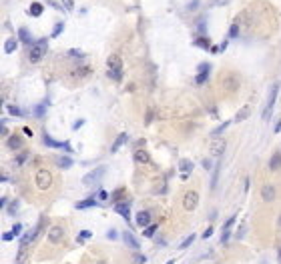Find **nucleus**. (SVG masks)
<instances>
[{"mask_svg": "<svg viewBox=\"0 0 281 264\" xmlns=\"http://www.w3.org/2000/svg\"><path fill=\"white\" fill-rule=\"evenodd\" d=\"M50 184H52V174L48 170H38L36 172V186L40 190H48Z\"/></svg>", "mask_w": 281, "mask_h": 264, "instance_id": "1", "label": "nucleus"}, {"mask_svg": "<svg viewBox=\"0 0 281 264\" xmlns=\"http://www.w3.org/2000/svg\"><path fill=\"white\" fill-rule=\"evenodd\" d=\"M277 92H279V82L271 84V92H269V98H267V106H265V112H263V120H269V114H271V110H273L275 98H277Z\"/></svg>", "mask_w": 281, "mask_h": 264, "instance_id": "2", "label": "nucleus"}, {"mask_svg": "<svg viewBox=\"0 0 281 264\" xmlns=\"http://www.w3.org/2000/svg\"><path fill=\"white\" fill-rule=\"evenodd\" d=\"M44 50H46V42L38 40L36 44L30 48V62H40L42 56H44Z\"/></svg>", "mask_w": 281, "mask_h": 264, "instance_id": "3", "label": "nucleus"}, {"mask_svg": "<svg viewBox=\"0 0 281 264\" xmlns=\"http://www.w3.org/2000/svg\"><path fill=\"white\" fill-rule=\"evenodd\" d=\"M199 204V194L195 192V190H189V192L185 194V198H183V208L185 210H195Z\"/></svg>", "mask_w": 281, "mask_h": 264, "instance_id": "4", "label": "nucleus"}, {"mask_svg": "<svg viewBox=\"0 0 281 264\" xmlns=\"http://www.w3.org/2000/svg\"><path fill=\"white\" fill-rule=\"evenodd\" d=\"M103 174H105V168H103V166H99V168H95L92 172H88L87 176L83 178V182H84V184H95V182H99V178L103 176Z\"/></svg>", "mask_w": 281, "mask_h": 264, "instance_id": "5", "label": "nucleus"}, {"mask_svg": "<svg viewBox=\"0 0 281 264\" xmlns=\"http://www.w3.org/2000/svg\"><path fill=\"white\" fill-rule=\"evenodd\" d=\"M106 66H109V70L121 72V70H123V60H121V56H118V54H110L109 60H106Z\"/></svg>", "mask_w": 281, "mask_h": 264, "instance_id": "6", "label": "nucleus"}, {"mask_svg": "<svg viewBox=\"0 0 281 264\" xmlns=\"http://www.w3.org/2000/svg\"><path fill=\"white\" fill-rule=\"evenodd\" d=\"M38 232H40V224H38V226H34L30 232H26L22 238H20V244H22V248H24V246H28L30 242H34V238L38 236Z\"/></svg>", "mask_w": 281, "mask_h": 264, "instance_id": "7", "label": "nucleus"}, {"mask_svg": "<svg viewBox=\"0 0 281 264\" xmlns=\"http://www.w3.org/2000/svg\"><path fill=\"white\" fill-rule=\"evenodd\" d=\"M123 240H125V244L129 246V248H135V250H137V248H140L139 240L133 236V232H129V230H127V232H123Z\"/></svg>", "mask_w": 281, "mask_h": 264, "instance_id": "8", "label": "nucleus"}, {"mask_svg": "<svg viewBox=\"0 0 281 264\" xmlns=\"http://www.w3.org/2000/svg\"><path fill=\"white\" fill-rule=\"evenodd\" d=\"M42 140H44V144H46V146H54V148H65V150H72V148H70V144L69 142H56V140H52V138H50V136L48 134H44V138H42Z\"/></svg>", "mask_w": 281, "mask_h": 264, "instance_id": "9", "label": "nucleus"}, {"mask_svg": "<svg viewBox=\"0 0 281 264\" xmlns=\"http://www.w3.org/2000/svg\"><path fill=\"white\" fill-rule=\"evenodd\" d=\"M225 152V140H213L211 142V154L213 156H221Z\"/></svg>", "mask_w": 281, "mask_h": 264, "instance_id": "10", "label": "nucleus"}, {"mask_svg": "<svg viewBox=\"0 0 281 264\" xmlns=\"http://www.w3.org/2000/svg\"><path fill=\"white\" fill-rule=\"evenodd\" d=\"M209 64H201V66H199V74H197V78H195V82H197V84H203V82H205V80H207V76H209Z\"/></svg>", "mask_w": 281, "mask_h": 264, "instance_id": "11", "label": "nucleus"}, {"mask_svg": "<svg viewBox=\"0 0 281 264\" xmlns=\"http://www.w3.org/2000/svg\"><path fill=\"white\" fill-rule=\"evenodd\" d=\"M233 222H235V216H231V218H229L227 222H225V226H223V236H221V244H225V242L229 240V232H231Z\"/></svg>", "mask_w": 281, "mask_h": 264, "instance_id": "12", "label": "nucleus"}, {"mask_svg": "<svg viewBox=\"0 0 281 264\" xmlns=\"http://www.w3.org/2000/svg\"><path fill=\"white\" fill-rule=\"evenodd\" d=\"M48 238H50V242H60V238H62V228L60 226H52L50 228V232H48Z\"/></svg>", "mask_w": 281, "mask_h": 264, "instance_id": "13", "label": "nucleus"}, {"mask_svg": "<svg viewBox=\"0 0 281 264\" xmlns=\"http://www.w3.org/2000/svg\"><path fill=\"white\" fill-rule=\"evenodd\" d=\"M137 224L140 228L149 226V224H151V212H139V214H137Z\"/></svg>", "mask_w": 281, "mask_h": 264, "instance_id": "14", "label": "nucleus"}, {"mask_svg": "<svg viewBox=\"0 0 281 264\" xmlns=\"http://www.w3.org/2000/svg\"><path fill=\"white\" fill-rule=\"evenodd\" d=\"M135 162H139V164H147V162H151V156H149L145 150H140V148H139V150L135 152Z\"/></svg>", "mask_w": 281, "mask_h": 264, "instance_id": "15", "label": "nucleus"}, {"mask_svg": "<svg viewBox=\"0 0 281 264\" xmlns=\"http://www.w3.org/2000/svg\"><path fill=\"white\" fill-rule=\"evenodd\" d=\"M127 138H129V136H127L125 132H123V134H118V138L114 140V144H113V148H110V152H118V148H121L123 144L127 142Z\"/></svg>", "mask_w": 281, "mask_h": 264, "instance_id": "16", "label": "nucleus"}, {"mask_svg": "<svg viewBox=\"0 0 281 264\" xmlns=\"http://www.w3.org/2000/svg\"><path fill=\"white\" fill-rule=\"evenodd\" d=\"M261 194H263V200H273L275 198V188L273 186H263V190H261Z\"/></svg>", "mask_w": 281, "mask_h": 264, "instance_id": "17", "label": "nucleus"}, {"mask_svg": "<svg viewBox=\"0 0 281 264\" xmlns=\"http://www.w3.org/2000/svg\"><path fill=\"white\" fill-rule=\"evenodd\" d=\"M16 46H18V42H16L14 38H8V40L4 42V52H6V54H12V52L16 50Z\"/></svg>", "mask_w": 281, "mask_h": 264, "instance_id": "18", "label": "nucleus"}, {"mask_svg": "<svg viewBox=\"0 0 281 264\" xmlns=\"http://www.w3.org/2000/svg\"><path fill=\"white\" fill-rule=\"evenodd\" d=\"M114 210L118 212V214L121 216H125V220H129V204H117V206H114Z\"/></svg>", "mask_w": 281, "mask_h": 264, "instance_id": "19", "label": "nucleus"}, {"mask_svg": "<svg viewBox=\"0 0 281 264\" xmlns=\"http://www.w3.org/2000/svg\"><path fill=\"white\" fill-rule=\"evenodd\" d=\"M249 112H251V108H249V106H243V108H241V110H239V112H237V116H235V120H237V122H243V120H245V118H247V116H249Z\"/></svg>", "mask_w": 281, "mask_h": 264, "instance_id": "20", "label": "nucleus"}, {"mask_svg": "<svg viewBox=\"0 0 281 264\" xmlns=\"http://www.w3.org/2000/svg\"><path fill=\"white\" fill-rule=\"evenodd\" d=\"M8 146H10L12 150H18V148L22 146V140H20L18 136H10V138H8Z\"/></svg>", "mask_w": 281, "mask_h": 264, "instance_id": "21", "label": "nucleus"}, {"mask_svg": "<svg viewBox=\"0 0 281 264\" xmlns=\"http://www.w3.org/2000/svg\"><path fill=\"white\" fill-rule=\"evenodd\" d=\"M88 206H96V200L95 198H87V200H80V202H76V208H88Z\"/></svg>", "mask_w": 281, "mask_h": 264, "instance_id": "22", "label": "nucleus"}, {"mask_svg": "<svg viewBox=\"0 0 281 264\" xmlns=\"http://www.w3.org/2000/svg\"><path fill=\"white\" fill-rule=\"evenodd\" d=\"M18 34H20V40H22L24 44H30V42H32V38H30V34H28L26 28H20Z\"/></svg>", "mask_w": 281, "mask_h": 264, "instance_id": "23", "label": "nucleus"}, {"mask_svg": "<svg viewBox=\"0 0 281 264\" xmlns=\"http://www.w3.org/2000/svg\"><path fill=\"white\" fill-rule=\"evenodd\" d=\"M279 166H281V154H273V158H271V162H269V168L277 170Z\"/></svg>", "mask_w": 281, "mask_h": 264, "instance_id": "24", "label": "nucleus"}, {"mask_svg": "<svg viewBox=\"0 0 281 264\" xmlns=\"http://www.w3.org/2000/svg\"><path fill=\"white\" fill-rule=\"evenodd\" d=\"M42 4H38V2H34V4H30V14L32 16H40L42 14Z\"/></svg>", "mask_w": 281, "mask_h": 264, "instance_id": "25", "label": "nucleus"}, {"mask_svg": "<svg viewBox=\"0 0 281 264\" xmlns=\"http://www.w3.org/2000/svg\"><path fill=\"white\" fill-rule=\"evenodd\" d=\"M191 170H193V162H191V160H183L181 162V172L187 174V172H191Z\"/></svg>", "mask_w": 281, "mask_h": 264, "instance_id": "26", "label": "nucleus"}, {"mask_svg": "<svg viewBox=\"0 0 281 264\" xmlns=\"http://www.w3.org/2000/svg\"><path fill=\"white\" fill-rule=\"evenodd\" d=\"M58 166H60V168H70V166H72V160L69 158V156H65V158L58 160Z\"/></svg>", "mask_w": 281, "mask_h": 264, "instance_id": "27", "label": "nucleus"}, {"mask_svg": "<svg viewBox=\"0 0 281 264\" xmlns=\"http://www.w3.org/2000/svg\"><path fill=\"white\" fill-rule=\"evenodd\" d=\"M157 228H159L157 224H149V226H147V230H145V236H149V238H151V236H155Z\"/></svg>", "mask_w": 281, "mask_h": 264, "instance_id": "28", "label": "nucleus"}, {"mask_svg": "<svg viewBox=\"0 0 281 264\" xmlns=\"http://www.w3.org/2000/svg\"><path fill=\"white\" fill-rule=\"evenodd\" d=\"M193 240H195V234H191V236H189V238H185V240H183V242H181V244H179V248H181V250H185V248H187V246H189V244H191V242H193Z\"/></svg>", "mask_w": 281, "mask_h": 264, "instance_id": "29", "label": "nucleus"}, {"mask_svg": "<svg viewBox=\"0 0 281 264\" xmlns=\"http://www.w3.org/2000/svg\"><path fill=\"white\" fill-rule=\"evenodd\" d=\"M18 200H14V202H10L8 204V214H18Z\"/></svg>", "mask_w": 281, "mask_h": 264, "instance_id": "30", "label": "nucleus"}, {"mask_svg": "<svg viewBox=\"0 0 281 264\" xmlns=\"http://www.w3.org/2000/svg\"><path fill=\"white\" fill-rule=\"evenodd\" d=\"M8 112H10L12 116H22V110H20L18 106H12V104L8 106Z\"/></svg>", "mask_w": 281, "mask_h": 264, "instance_id": "31", "label": "nucleus"}, {"mask_svg": "<svg viewBox=\"0 0 281 264\" xmlns=\"http://www.w3.org/2000/svg\"><path fill=\"white\" fill-rule=\"evenodd\" d=\"M197 46H201V48H209V46H211L209 38H199V40H197Z\"/></svg>", "mask_w": 281, "mask_h": 264, "instance_id": "32", "label": "nucleus"}, {"mask_svg": "<svg viewBox=\"0 0 281 264\" xmlns=\"http://www.w3.org/2000/svg\"><path fill=\"white\" fill-rule=\"evenodd\" d=\"M237 34H239V28H237V24H233L229 28V38H237Z\"/></svg>", "mask_w": 281, "mask_h": 264, "instance_id": "33", "label": "nucleus"}, {"mask_svg": "<svg viewBox=\"0 0 281 264\" xmlns=\"http://www.w3.org/2000/svg\"><path fill=\"white\" fill-rule=\"evenodd\" d=\"M106 74H109L113 80H121V72H117V70H106Z\"/></svg>", "mask_w": 281, "mask_h": 264, "instance_id": "34", "label": "nucleus"}, {"mask_svg": "<svg viewBox=\"0 0 281 264\" xmlns=\"http://www.w3.org/2000/svg\"><path fill=\"white\" fill-rule=\"evenodd\" d=\"M14 236H16L14 232H4V234H2V240H4V242H10V240H14Z\"/></svg>", "mask_w": 281, "mask_h": 264, "instance_id": "35", "label": "nucleus"}, {"mask_svg": "<svg viewBox=\"0 0 281 264\" xmlns=\"http://www.w3.org/2000/svg\"><path fill=\"white\" fill-rule=\"evenodd\" d=\"M62 30H65V24H56V26H54V30H52V36H58V34H60Z\"/></svg>", "mask_w": 281, "mask_h": 264, "instance_id": "36", "label": "nucleus"}, {"mask_svg": "<svg viewBox=\"0 0 281 264\" xmlns=\"http://www.w3.org/2000/svg\"><path fill=\"white\" fill-rule=\"evenodd\" d=\"M227 126H229V122H223V124H221V126H219V128H215V130H213V134H215V136H219V134H221V132H223L225 128H227Z\"/></svg>", "mask_w": 281, "mask_h": 264, "instance_id": "37", "label": "nucleus"}, {"mask_svg": "<svg viewBox=\"0 0 281 264\" xmlns=\"http://www.w3.org/2000/svg\"><path fill=\"white\" fill-rule=\"evenodd\" d=\"M22 228H24V226H22V224H14V226H12V232H14V234H16V236H18V234H20V232H22Z\"/></svg>", "mask_w": 281, "mask_h": 264, "instance_id": "38", "label": "nucleus"}, {"mask_svg": "<svg viewBox=\"0 0 281 264\" xmlns=\"http://www.w3.org/2000/svg\"><path fill=\"white\" fill-rule=\"evenodd\" d=\"M34 114H36V116H42V114H44V106H42V104H38L36 108H34Z\"/></svg>", "mask_w": 281, "mask_h": 264, "instance_id": "39", "label": "nucleus"}, {"mask_svg": "<svg viewBox=\"0 0 281 264\" xmlns=\"http://www.w3.org/2000/svg\"><path fill=\"white\" fill-rule=\"evenodd\" d=\"M135 262H137V264H145V262H147V258H145L143 254H137V256H135Z\"/></svg>", "mask_w": 281, "mask_h": 264, "instance_id": "40", "label": "nucleus"}, {"mask_svg": "<svg viewBox=\"0 0 281 264\" xmlns=\"http://www.w3.org/2000/svg\"><path fill=\"white\" fill-rule=\"evenodd\" d=\"M62 4H65L66 10H72V6H74V2H72V0H62Z\"/></svg>", "mask_w": 281, "mask_h": 264, "instance_id": "41", "label": "nucleus"}, {"mask_svg": "<svg viewBox=\"0 0 281 264\" xmlns=\"http://www.w3.org/2000/svg\"><path fill=\"white\" fill-rule=\"evenodd\" d=\"M91 236H92V232H88V230H83V232H80V242H83L84 238H91Z\"/></svg>", "mask_w": 281, "mask_h": 264, "instance_id": "42", "label": "nucleus"}, {"mask_svg": "<svg viewBox=\"0 0 281 264\" xmlns=\"http://www.w3.org/2000/svg\"><path fill=\"white\" fill-rule=\"evenodd\" d=\"M26 158H28V154H26V152H24V154H20L18 158H16V164H22V162H24V160H26Z\"/></svg>", "mask_w": 281, "mask_h": 264, "instance_id": "43", "label": "nucleus"}, {"mask_svg": "<svg viewBox=\"0 0 281 264\" xmlns=\"http://www.w3.org/2000/svg\"><path fill=\"white\" fill-rule=\"evenodd\" d=\"M22 132H24V136H28V138H30V136H32V130L28 128V126H24V128H22Z\"/></svg>", "mask_w": 281, "mask_h": 264, "instance_id": "44", "label": "nucleus"}, {"mask_svg": "<svg viewBox=\"0 0 281 264\" xmlns=\"http://www.w3.org/2000/svg\"><path fill=\"white\" fill-rule=\"evenodd\" d=\"M99 198H100V200H106V198H109V194H106L105 190H100V192H99Z\"/></svg>", "mask_w": 281, "mask_h": 264, "instance_id": "45", "label": "nucleus"}, {"mask_svg": "<svg viewBox=\"0 0 281 264\" xmlns=\"http://www.w3.org/2000/svg\"><path fill=\"white\" fill-rule=\"evenodd\" d=\"M83 124H84V120H76V122H74V126H72V128L76 130V128H80V126H83Z\"/></svg>", "mask_w": 281, "mask_h": 264, "instance_id": "46", "label": "nucleus"}, {"mask_svg": "<svg viewBox=\"0 0 281 264\" xmlns=\"http://www.w3.org/2000/svg\"><path fill=\"white\" fill-rule=\"evenodd\" d=\"M203 168H205V170H211V162H209V160H203Z\"/></svg>", "mask_w": 281, "mask_h": 264, "instance_id": "47", "label": "nucleus"}, {"mask_svg": "<svg viewBox=\"0 0 281 264\" xmlns=\"http://www.w3.org/2000/svg\"><path fill=\"white\" fill-rule=\"evenodd\" d=\"M211 234H213V228H207V230H205V234H203V238H209Z\"/></svg>", "mask_w": 281, "mask_h": 264, "instance_id": "48", "label": "nucleus"}, {"mask_svg": "<svg viewBox=\"0 0 281 264\" xmlns=\"http://www.w3.org/2000/svg\"><path fill=\"white\" fill-rule=\"evenodd\" d=\"M197 4H199L197 0H193V2H191V6H189V8H191V10H195V8H197Z\"/></svg>", "mask_w": 281, "mask_h": 264, "instance_id": "49", "label": "nucleus"}, {"mask_svg": "<svg viewBox=\"0 0 281 264\" xmlns=\"http://www.w3.org/2000/svg\"><path fill=\"white\" fill-rule=\"evenodd\" d=\"M96 264H106V262H105V260H99V262H96Z\"/></svg>", "mask_w": 281, "mask_h": 264, "instance_id": "50", "label": "nucleus"}, {"mask_svg": "<svg viewBox=\"0 0 281 264\" xmlns=\"http://www.w3.org/2000/svg\"><path fill=\"white\" fill-rule=\"evenodd\" d=\"M167 264H175V260H169V262H167Z\"/></svg>", "mask_w": 281, "mask_h": 264, "instance_id": "51", "label": "nucleus"}, {"mask_svg": "<svg viewBox=\"0 0 281 264\" xmlns=\"http://www.w3.org/2000/svg\"><path fill=\"white\" fill-rule=\"evenodd\" d=\"M279 262H281V248H279Z\"/></svg>", "mask_w": 281, "mask_h": 264, "instance_id": "52", "label": "nucleus"}]
</instances>
